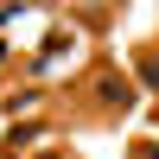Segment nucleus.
<instances>
[{
	"instance_id": "obj_1",
	"label": "nucleus",
	"mask_w": 159,
	"mask_h": 159,
	"mask_svg": "<svg viewBox=\"0 0 159 159\" xmlns=\"http://www.w3.org/2000/svg\"><path fill=\"white\" fill-rule=\"evenodd\" d=\"M140 83H153V89H159V64H153V57L140 64Z\"/></svg>"
}]
</instances>
